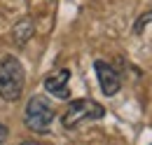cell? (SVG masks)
<instances>
[{
	"mask_svg": "<svg viewBox=\"0 0 152 145\" xmlns=\"http://www.w3.org/2000/svg\"><path fill=\"white\" fill-rule=\"evenodd\" d=\"M26 84V72L17 56L0 59V98L7 103L19 101Z\"/></svg>",
	"mask_w": 152,
	"mask_h": 145,
	"instance_id": "6da1fadb",
	"label": "cell"
},
{
	"mask_svg": "<svg viewBox=\"0 0 152 145\" xmlns=\"http://www.w3.org/2000/svg\"><path fill=\"white\" fill-rule=\"evenodd\" d=\"M105 115V108L101 103H96L91 98H77V101H70V105L66 108L63 117H61V124L63 129L73 131V129L82 127L84 122H96Z\"/></svg>",
	"mask_w": 152,
	"mask_h": 145,
	"instance_id": "7a4b0ae2",
	"label": "cell"
},
{
	"mask_svg": "<svg viewBox=\"0 0 152 145\" xmlns=\"http://www.w3.org/2000/svg\"><path fill=\"white\" fill-rule=\"evenodd\" d=\"M21 145H40V143H31V141H26V143H21Z\"/></svg>",
	"mask_w": 152,
	"mask_h": 145,
	"instance_id": "9c48e42d",
	"label": "cell"
},
{
	"mask_svg": "<svg viewBox=\"0 0 152 145\" xmlns=\"http://www.w3.org/2000/svg\"><path fill=\"white\" fill-rule=\"evenodd\" d=\"M7 136H10V131H7V127H5L2 122H0V145L7 141Z\"/></svg>",
	"mask_w": 152,
	"mask_h": 145,
	"instance_id": "ba28073f",
	"label": "cell"
},
{
	"mask_svg": "<svg viewBox=\"0 0 152 145\" xmlns=\"http://www.w3.org/2000/svg\"><path fill=\"white\" fill-rule=\"evenodd\" d=\"M33 33H35L33 21H31V19H21L19 23H14V28H12V40H14L17 47H23V45L33 37Z\"/></svg>",
	"mask_w": 152,
	"mask_h": 145,
	"instance_id": "8992f818",
	"label": "cell"
},
{
	"mask_svg": "<svg viewBox=\"0 0 152 145\" xmlns=\"http://www.w3.org/2000/svg\"><path fill=\"white\" fill-rule=\"evenodd\" d=\"M94 70H96V77H98V84H101V91L105 96H115L119 87H122V80L108 61H96L94 63Z\"/></svg>",
	"mask_w": 152,
	"mask_h": 145,
	"instance_id": "277c9868",
	"label": "cell"
},
{
	"mask_svg": "<svg viewBox=\"0 0 152 145\" xmlns=\"http://www.w3.org/2000/svg\"><path fill=\"white\" fill-rule=\"evenodd\" d=\"M56 112L52 108V103L45 96H33L26 103V112H23V124L26 129H31L33 133H47L52 129Z\"/></svg>",
	"mask_w": 152,
	"mask_h": 145,
	"instance_id": "3957f363",
	"label": "cell"
},
{
	"mask_svg": "<svg viewBox=\"0 0 152 145\" xmlns=\"http://www.w3.org/2000/svg\"><path fill=\"white\" fill-rule=\"evenodd\" d=\"M68 82H70V70L68 68H58V70L49 72L45 77V89L47 94H52L54 98H68L70 96V89H68Z\"/></svg>",
	"mask_w": 152,
	"mask_h": 145,
	"instance_id": "5b68a950",
	"label": "cell"
},
{
	"mask_svg": "<svg viewBox=\"0 0 152 145\" xmlns=\"http://www.w3.org/2000/svg\"><path fill=\"white\" fill-rule=\"evenodd\" d=\"M150 21H152V12L148 14V17H143L140 21H138V23H136V33H140V28H143L145 23H150Z\"/></svg>",
	"mask_w": 152,
	"mask_h": 145,
	"instance_id": "52a82bcc",
	"label": "cell"
}]
</instances>
